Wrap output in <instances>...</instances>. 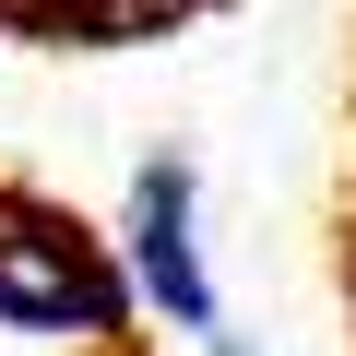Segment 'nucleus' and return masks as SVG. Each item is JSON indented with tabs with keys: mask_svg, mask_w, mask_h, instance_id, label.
Listing matches in <instances>:
<instances>
[{
	"mask_svg": "<svg viewBox=\"0 0 356 356\" xmlns=\"http://www.w3.org/2000/svg\"><path fill=\"white\" fill-rule=\"evenodd\" d=\"M24 13H48V24H83V36H131V24H166L178 0H24Z\"/></svg>",
	"mask_w": 356,
	"mask_h": 356,
	"instance_id": "3",
	"label": "nucleus"
},
{
	"mask_svg": "<svg viewBox=\"0 0 356 356\" xmlns=\"http://www.w3.org/2000/svg\"><path fill=\"white\" fill-rule=\"evenodd\" d=\"M131 273L178 332H214V285H202V238H191V166L154 154L131 178Z\"/></svg>",
	"mask_w": 356,
	"mask_h": 356,
	"instance_id": "2",
	"label": "nucleus"
},
{
	"mask_svg": "<svg viewBox=\"0 0 356 356\" xmlns=\"http://www.w3.org/2000/svg\"><path fill=\"white\" fill-rule=\"evenodd\" d=\"M0 321H24V332H107L119 321L107 261L48 202H0Z\"/></svg>",
	"mask_w": 356,
	"mask_h": 356,
	"instance_id": "1",
	"label": "nucleus"
}]
</instances>
